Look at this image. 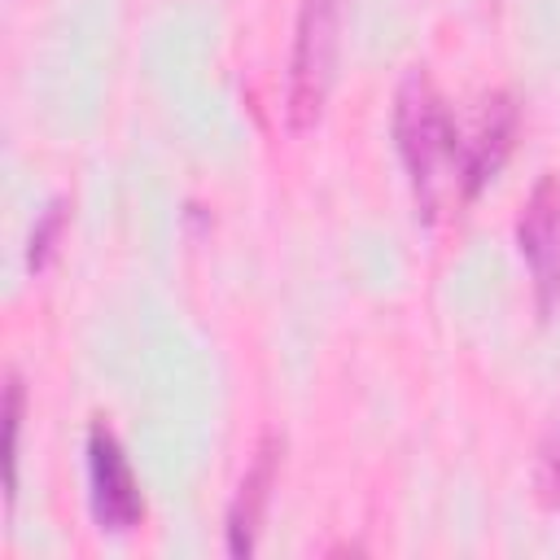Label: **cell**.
<instances>
[{"mask_svg":"<svg viewBox=\"0 0 560 560\" xmlns=\"http://www.w3.org/2000/svg\"><path fill=\"white\" fill-rule=\"evenodd\" d=\"M61 228H66V201L57 197V201L44 206V214L31 228V241H26V267L31 271H44L48 267V258H52V249L61 241Z\"/></svg>","mask_w":560,"mask_h":560,"instance_id":"obj_8","label":"cell"},{"mask_svg":"<svg viewBox=\"0 0 560 560\" xmlns=\"http://www.w3.org/2000/svg\"><path fill=\"white\" fill-rule=\"evenodd\" d=\"M534 486H538V499L547 508H560V433H551L538 451V468H534Z\"/></svg>","mask_w":560,"mask_h":560,"instance_id":"obj_9","label":"cell"},{"mask_svg":"<svg viewBox=\"0 0 560 560\" xmlns=\"http://www.w3.org/2000/svg\"><path fill=\"white\" fill-rule=\"evenodd\" d=\"M516 122H521V109H516L512 92H490V96L481 101L477 127H472V136L464 140V162H459V192H464V197H477V192L499 175V166H503L508 153H512Z\"/></svg>","mask_w":560,"mask_h":560,"instance_id":"obj_6","label":"cell"},{"mask_svg":"<svg viewBox=\"0 0 560 560\" xmlns=\"http://www.w3.org/2000/svg\"><path fill=\"white\" fill-rule=\"evenodd\" d=\"M22 407H26V389H22V376H18V372H9V381H4V499H9V508H13V499H18Z\"/></svg>","mask_w":560,"mask_h":560,"instance_id":"obj_7","label":"cell"},{"mask_svg":"<svg viewBox=\"0 0 560 560\" xmlns=\"http://www.w3.org/2000/svg\"><path fill=\"white\" fill-rule=\"evenodd\" d=\"M280 455H284V438L276 429H267L254 446V459H249L245 477L236 481L232 503H228V525H223L228 556H249L258 547L267 503H271V490H276V477H280Z\"/></svg>","mask_w":560,"mask_h":560,"instance_id":"obj_5","label":"cell"},{"mask_svg":"<svg viewBox=\"0 0 560 560\" xmlns=\"http://www.w3.org/2000/svg\"><path fill=\"white\" fill-rule=\"evenodd\" d=\"M88 503L92 521L105 534H131L144 521V494L131 472V459L118 442V433L105 420H92L88 429Z\"/></svg>","mask_w":560,"mask_h":560,"instance_id":"obj_3","label":"cell"},{"mask_svg":"<svg viewBox=\"0 0 560 560\" xmlns=\"http://www.w3.org/2000/svg\"><path fill=\"white\" fill-rule=\"evenodd\" d=\"M394 140H398V158L407 166L420 219H438L442 206V188L451 179V166L464 162V136L438 92V83L429 79V70H407L394 96Z\"/></svg>","mask_w":560,"mask_h":560,"instance_id":"obj_1","label":"cell"},{"mask_svg":"<svg viewBox=\"0 0 560 560\" xmlns=\"http://www.w3.org/2000/svg\"><path fill=\"white\" fill-rule=\"evenodd\" d=\"M341 44V0H302L284 79V122L289 131H311L324 114L332 66Z\"/></svg>","mask_w":560,"mask_h":560,"instance_id":"obj_2","label":"cell"},{"mask_svg":"<svg viewBox=\"0 0 560 560\" xmlns=\"http://www.w3.org/2000/svg\"><path fill=\"white\" fill-rule=\"evenodd\" d=\"M516 245L534 280L538 315L560 306V175H538L516 214Z\"/></svg>","mask_w":560,"mask_h":560,"instance_id":"obj_4","label":"cell"}]
</instances>
